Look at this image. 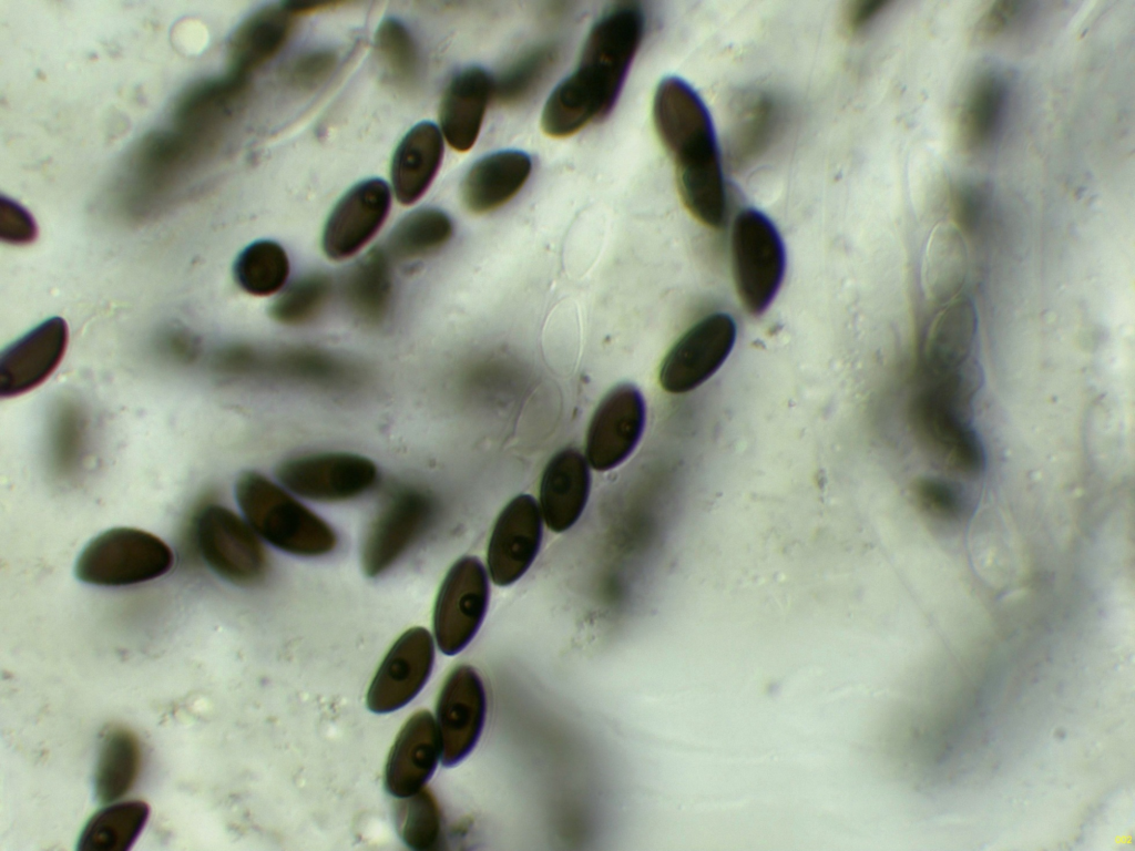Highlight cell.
<instances>
[{"label": "cell", "mask_w": 1135, "mask_h": 851, "mask_svg": "<svg viewBox=\"0 0 1135 851\" xmlns=\"http://www.w3.org/2000/svg\"><path fill=\"white\" fill-rule=\"evenodd\" d=\"M485 707L478 673L470 666L456 667L441 688L436 709L443 766L452 767L471 752L484 725Z\"/></svg>", "instance_id": "13"}, {"label": "cell", "mask_w": 1135, "mask_h": 851, "mask_svg": "<svg viewBox=\"0 0 1135 851\" xmlns=\"http://www.w3.org/2000/svg\"><path fill=\"white\" fill-rule=\"evenodd\" d=\"M489 574L471 555L457 560L439 588L433 609V632L446 655L461 652L479 630L489 604Z\"/></svg>", "instance_id": "8"}, {"label": "cell", "mask_w": 1135, "mask_h": 851, "mask_svg": "<svg viewBox=\"0 0 1135 851\" xmlns=\"http://www.w3.org/2000/svg\"><path fill=\"white\" fill-rule=\"evenodd\" d=\"M543 523L533 496L521 493L507 503L487 550V571L493 584L509 586L525 574L540 551Z\"/></svg>", "instance_id": "12"}, {"label": "cell", "mask_w": 1135, "mask_h": 851, "mask_svg": "<svg viewBox=\"0 0 1135 851\" xmlns=\"http://www.w3.org/2000/svg\"><path fill=\"white\" fill-rule=\"evenodd\" d=\"M280 484L296 496L336 503L357 499L377 484L379 472L368 458L347 452L295 457L276 470Z\"/></svg>", "instance_id": "9"}, {"label": "cell", "mask_w": 1135, "mask_h": 851, "mask_svg": "<svg viewBox=\"0 0 1135 851\" xmlns=\"http://www.w3.org/2000/svg\"><path fill=\"white\" fill-rule=\"evenodd\" d=\"M235 498L257 535L282 552L317 557L331 553L338 544L327 521L258 472L246 471L238 476Z\"/></svg>", "instance_id": "3"}, {"label": "cell", "mask_w": 1135, "mask_h": 851, "mask_svg": "<svg viewBox=\"0 0 1135 851\" xmlns=\"http://www.w3.org/2000/svg\"><path fill=\"white\" fill-rule=\"evenodd\" d=\"M88 420L74 401L62 400L52 410L48 429V455L53 473L61 479L74 475L85 458Z\"/></svg>", "instance_id": "27"}, {"label": "cell", "mask_w": 1135, "mask_h": 851, "mask_svg": "<svg viewBox=\"0 0 1135 851\" xmlns=\"http://www.w3.org/2000/svg\"><path fill=\"white\" fill-rule=\"evenodd\" d=\"M342 296L350 311L367 325H378L389 310L392 276L387 254L374 248L346 274Z\"/></svg>", "instance_id": "24"}, {"label": "cell", "mask_w": 1135, "mask_h": 851, "mask_svg": "<svg viewBox=\"0 0 1135 851\" xmlns=\"http://www.w3.org/2000/svg\"><path fill=\"white\" fill-rule=\"evenodd\" d=\"M784 105L770 91L750 89L730 105L726 131V157L734 170L756 162L773 144L784 122Z\"/></svg>", "instance_id": "17"}, {"label": "cell", "mask_w": 1135, "mask_h": 851, "mask_svg": "<svg viewBox=\"0 0 1135 851\" xmlns=\"http://www.w3.org/2000/svg\"><path fill=\"white\" fill-rule=\"evenodd\" d=\"M528 154L508 150L495 152L476 162L461 185V197L474 214L492 212L512 199L531 173Z\"/></svg>", "instance_id": "21"}, {"label": "cell", "mask_w": 1135, "mask_h": 851, "mask_svg": "<svg viewBox=\"0 0 1135 851\" xmlns=\"http://www.w3.org/2000/svg\"><path fill=\"white\" fill-rule=\"evenodd\" d=\"M331 280L323 274H311L294 281L272 305V317L288 326H298L316 318L328 303Z\"/></svg>", "instance_id": "32"}, {"label": "cell", "mask_w": 1135, "mask_h": 851, "mask_svg": "<svg viewBox=\"0 0 1135 851\" xmlns=\"http://www.w3.org/2000/svg\"><path fill=\"white\" fill-rule=\"evenodd\" d=\"M390 204V189L382 180H367L349 189L326 222L321 238L326 256L344 260L357 254L382 226Z\"/></svg>", "instance_id": "15"}, {"label": "cell", "mask_w": 1135, "mask_h": 851, "mask_svg": "<svg viewBox=\"0 0 1135 851\" xmlns=\"http://www.w3.org/2000/svg\"><path fill=\"white\" fill-rule=\"evenodd\" d=\"M736 334V324L727 314L716 312L702 318L664 357L658 370L661 387L677 394L703 385L729 356Z\"/></svg>", "instance_id": "10"}, {"label": "cell", "mask_w": 1135, "mask_h": 851, "mask_svg": "<svg viewBox=\"0 0 1135 851\" xmlns=\"http://www.w3.org/2000/svg\"><path fill=\"white\" fill-rule=\"evenodd\" d=\"M193 531L201 556L222 580L252 586L266 577L269 561L262 539L232 510L206 504L196 513Z\"/></svg>", "instance_id": "6"}, {"label": "cell", "mask_w": 1135, "mask_h": 851, "mask_svg": "<svg viewBox=\"0 0 1135 851\" xmlns=\"http://www.w3.org/2000/svg\"><path fill=\"white\" fill-rule=\"evenodd\" d=\"M8 212L1 211V237L13 244L31 242L35 236V226L30 215L21 207L9 204Z\"/></svg>", "instance_id": "35"}, {"label": "cell", "mask_w": 1135, "mask_h": 851, "mask_svg": "<svg viewBox=\"0 0 1135 851\" xmlns=\"http://www.w3.org/2000/svg\"><path fill=\"white\" fill-rule=\"evenodd\" d=\"M635 2H621L593 25L576 69L548 99L541 117L551 137L570 136L603 119L614 106L644 33Z\"/></svg>", "instance_id": "1"}, {"label": "cell", "mask_w": 1135, "mask_h": 851, "mask_svg": "<svg viewBox=\"0 0 1135 851\" xmlns=\"http://www.w3.org/2000/svg\"><path fill=\"white\" fill-rule=\"evenodd\" d=\"M653 121L674 162L685 207L707 227L720 228L727 213L726 191L713 122L703 100L693 94L671 96L656 107Z\"/></svg>", "instance_id": "2"}, {"label": "cell", "mask_w": 1135, "mask_h": 851, "mask_svg": "<svg viewBox=\"0 0 1135 851\" xmlns=\"http://www.w3.org/2000/svg\"><path fill=\"white\" fill-rule=\"evenodd\" d=\"M290 271L285 249L276 242L263 239L245 247L237 256L233 275L245 293L264 297L279 291Z\"/></svg>", "instance_id": "28"}, {"label": "cell", "mask_w": 1135, "mask_h": 851, "mask_svg": "<svg viewBox=\"0 0 1135 851\" xmlns=\"http://www.w3.org/2000/svg\"><path fill=\"white\" fill-rule=\"evenodd\" d=\"M443 156V136L430 122L413 126L397 146L391 162V183L397 201L417 202L434 178Z\"/></svg>", "instance_id": "22"}, {"label": "cell", "mask_w": 1135, "mask_h": 851, "mask_svg": "<svg viewBox=\"0 0 1135 851\" xmlns=\"http://www.w3.org/2000/svg\"><path fill=\"white\" fill-rule=\"evenodd\" d=\"M441 758L437 722L427 710L412 715L398 734L389 752L384 782L389 794L399 799L421 790Z\"/></svg>", "instance_id": "18"}, {"label": "cell", "mask_w": 1135, "mask_h": 851, "mask_svg": "<svg viewBox=\"0 0 1135 851\" xmlns=\"http://www.w3.org/2000/svg\"><path fill=\"white\" fill-rule=\"evenodd\" d=\"M559 58L553 44L535 47L524 53L499 78L493 79L492 100L513 105L530 98L548 78Z\"/></svg>", "instance_id": "30"}, {"label": "cell", "mask_w": 1135, "mask_h": 851, "mask_svg": "<svg viewBox=\"0 0 1135 851\" xmlns=\"http://www.w3.org/2000/svg\"><path fill=\"white\" fill-rule=\"evenodd\" d=\"M149 813V804L142 800L123 801L100 810L82 830L78 850H129L143 830Z\"/></svg>", "instance_id": "26"}, {"label": "cell", "mask_w": 1135, "mask_h": 851, "mask_svg": "<svg viewBox=\"0 0 1135 851\" xmlns=\"http://www.w3.org/2000/svg\"><path fill=\"white\" fill-rule=\"evenodd\" d=\"M436 500L425 490L395 491L370 523L361 546V566L367 576L387 572L431 527Z\"/></svg>", "instance_id": "7"}, {"label": "cell", "mask_w": 1135, "mask_h": 851, "mask_svg": "<svg viewBox=\"0 0 1135 851\" xmlns=\"http://www.w3.org/2000/svg\"><path fill=\"white\" fill-rule=\"evenodd\" d=\"M377 52L390 76L400 85H410L418 73V52L407 28L396 19H386L376 32Z\"/></svg>", "instance_id": "33"}, {"label": "cell", "mask_w": 1135, "mask_h": 851, "mask_svg": "<svg viewBox=\"0 0 1135 851\" xmlns=\"http://www.w3.org/2000/svg\"><path fill=\"white\" fill-rule=\"evenodd\" d=\"M141 760L140 744L133 732L125 728L108 731L94 775L98 800L110 803L125 796L137 780Z\"/></svg>", "instance_id": "25"}, {"label": "cell", "mask_w": 1135, "mask_h": 851, "mask_svg": "<svg viewBox=\"0 0 1135 851\" xmlns=\"http://www.w3.org/2000/svg\"><path fill=\"white\" fill-rule=\"evenodd\" d=\"M174 563L171 547L159 536L135 527H113L92 539L79 555V581L117 587L149 582L166 574Z\"/></svg>", "instance_id": "4"}, {"label": "cell", "mask_w": 1135, "mask_h": 851, "mask_svg": "<svg viewBox=\"0 0 1135 851\" xmlns=\"http://www.w3.org/2000/svg\"><path fill=\"white\" fill-rule=\"evenodd\" d=\"M68 325L51 317L6 347L0 353V397L13 398L44 382L67 350Z\"/></svg>", "instance_id": "16"}, {"label": "cell", "mask_w": 1135, "mask_h": 851, "mask_svg": "<svg viewBox=\"0 0 1135 851\" xmlns=\"http://www.w3.org/2000/svg\"><path fill=\"white\" fill-rule=\"evenodd\" d=\"M395 827L402 842L416 851L433 849L440 839L441 813L431 791L399 798L393 810Z\"/></svg>", "instance_id": "31"}, {"label": "cell", "mask_w": 1135, "mask_h": 851, "mask_svg": "<svg viewBox=\"0 0 1135 851\" xmlns=\"http://www.w3.org/2000/svg\"><path fill=\"white\" fill-rule=\"evenodd\" d=\"M646 406L640 389L628 382L613 387L597 404L586 430L584 455L596 471H609L627 459L644 431Z\"/></svg>", "instance_id": "11"}, {"label": "cell", "mask_w": 1135, "mask_h": 851, "mask_svg": "<svg viewBox=\"0 0 1135 851\" xmlns=\"http://www.w3.org/2000/svg\"><path fill=\"white\" fill-rule=\"evenodd\" d=\"M434 662V643L425 627H412L391 646L367 694V707L377 714L397 710L412 700L427 683Z\"/></svg>", "instance_id": "14"}, {"label": "cell", "mask_w": 1135, "mask_h": 851, "mask_svg": "<svg viewBox=\"0 0 1135 851\" xmlns=\"http://www.w3.org/2000/svg\"><path fill=\"white\" fill-rule=\"evenodd\" d=\"M734 281L745 309L761 315L777 295L785 275L786 253L774 223L755 208H745L730 235Z\"/></svg>", "instance_id": "5"}, {"label": "cell", "mask_w": 1135, "mask_h": 851, "mask_svg": "<svg viewBox=\"0 0 1135 851\" xmlns=\"http://www.w3.org/2000/svg\"><path fill=\"white\" fill-rule=\"evenodd\" d=\"M295 19L285 2L250 16L231 42V55L237 71L246 73L275 57L290 37Z\"/></svg>", "instance_id": "23"}, {"label": "cell", "mask_w": 1135, "mask_h": 851, "mask_svg": "<svg viewBox=\"0 0 1135 851\" xmlns=\"http://www.w3.org/2000/svg\"><path fill=\"white\" fill-rule=\"evenodd\" d=\"M493 94V78L480 66H470L449 82L440 104L441 133L458 152L476 143Z\"/></svg>", "instance_id": "20"}, {"label": "cell", "mask_w": 1135, "mask_h": 851, "mask_svg": "<svg viewBox=\"0 0 1135 851\" xmlns=\"http://www.w3.org/2000/svg\"><path fill=\"white\" fill-rule=\"evenodd\" d=\"M337 55L327 49L307 51L297 55L283 70L286 85L299 92L319 88L330 78L337 66Z\"/></svg>", "instance_id": "34"}, {"label": "cell", "mask_w": 1135, "mask_h": 851, "mask_svg": "<svg viewBox=\"0 0 1135 851\" xmlns=\"http://www.w3.org/2000/svg\"><path fill=\"white\" fill-rule=\"evenodd\" d=\"M591 466L574 448L558 451L546 463L538 504L544 524L555 533L571 529L581 517L591 491Z\"/></svg>", "instance_id": "19"}, {"label": "cell", "mask_w": 1135, "mask_h": 851, "mask_svg": "<svg viewBox=\"0 0 1135 851\" xmlns=\"http://www.w3.org/2000/svg\"><path fill=\"white\" fill-rule=\"evenodd\" d=\"M286 7L297 17L306 13L335 8L340 4L337 1L328 0H294L286 1Z\"/></svg>", "instance_id": "37"}, {"label": "cell", "mask_w": 1135, "mask_h": 851, "mask_svg": "<svg viewBox=\"0 0 1135 851\" xmlns=\"http://www.w3.org/2000/svg\"><path fill=\"white\" fill-rule=\"evenodd\" d=\"M886 0H855L847 4L843 12V23L851 32H859L879 18L888 7Z\"/></svg>", "instance_id": "36"}, {"label": "cell", "mask_w": 1135, "mask_h": 851, "mask_svg": "<svg viewBox=\"0 0 1135 851\" xmlns=\"http://www.w3.org/2000/svg\"><path fill=\"white\" fill-rule=\"evenodd\" d=\"M453 234L450 217L437 208H422L407 215L388 238V254L397 260H412L444 246Z\"/></svg>", "instance_id": "29"}]
</instances>
